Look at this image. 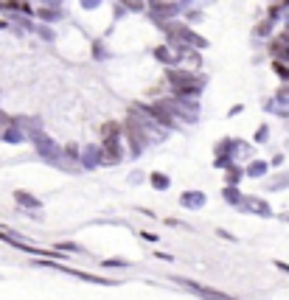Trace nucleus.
Instances as JSON below:
<instances>
[{
    "label": "nucleus",
    "instance_id": "423d86ee",
    "mask_svg": "<svg viewBox=\"0 0 289 300\" xmlns=\"http://www.w3.org/2000/svg\"><path fill=\"white\" fill-rule=\"evenodd\" d=\"M99 160H104V155H101L96 146H87V149H84V166L93 168L96 163H99Z\"/></svg>",
    "mask_w": 289,
    "mask_h": 300
},
{
    "label": "nucleus",
    "instance_id": "4468645a",
    "mask_svg": "<svg viewBox=\"0 0 289 300\" xmlns=\"http://www.w3.org/2000/svg\"><path fill=\"white\" fill-rule=\"evenodd\" d=\"M40 14H42L45 20H54V17H56V11H54V9H42Z\"/></svg>",
    "mask_w": 289,
    "mask_h": 300
},
{
    "label": "nucleus",
    "instance_id": "dca6fc26",
    "mask_svg": "<svg viewBox=\"0 0 289 300\" xmlns=\"http://www.w3.org/2000/svg\"><path fill=\"white\" fill-rule=\"evenodd\" d=\"M82 3H84L87 9H96V6H101V0H82Z\"/></svg>",
    "mask_w": 289,
    "mask_h": 300
},
{
    "label": "nucleus",
    "instance_id": "ddd939ff",
    "mask_svg": "<svg viewBox=\"0 0 289 300\" xmlns=\"http://www.w3.org/2000/svg\"><path fill=\"white\" fill-rule=\"evenodd\" d=\"M287 182H289V174H281V177L272 180V185H269V188H284Z\"/></svg>",
    "mask_w": 289,
    "mask_h": 300
},
{
    "label": "nucleus",
    "instance_id": "6e6552de",
    "mask_svg": "<svg viewBox=\"0 0 289 300\" xmlns=\"http://www.w3.org/2000/svg\"><path fill=\"white\" fill-rule=\"evenodd\" d=\"M149 180H152V185H155L157 191H166L168 188V177H166V174H160V171H155Z\"/></svg>",
    "mask_w": 289,
    "mask_h": 300
},
{
    "label": "nucleus",
    "instance_id": "9d476101",
    "mask_svg": "<svg viewBox=\"0 0 289 300\" xmlns=\"http://www.w3.org/2000/svg\"><path fill=\"white\" fill-rule=\"evenodd\" d=\"M264 171H267L264 163H250V168H247V174H250V177H261Z\"/></svg>",
    "mask_w": 289,
    "mask_h": 300
},
{
    "label": "nucleus",
    "instance_id": "39448f33",
    "mask_svg": "<svg viewBox=\"0 0 289 300\" xmlns=\"http://www.w3.org/2000/svg\"><path fill=\"white\" fill-rule=\"evenodd\" d=\"M14 200L20 202L22 208H42V202L37 200L34 194H28V191H14Z\"/></svg>",
    "mask_w": 289,
    "mask_h": 300
},
{
    "label": "nucleus",
    "instance_id": "9b49d317",
    "mask_svg": "<svg viewBox=\"0 0 289 300\" xmlns=\"http://www.w3.org/2000/svg\"><path fill=\"white\" fill-rule=\"evenodd\" d=\"M56 250H67V253H82V247L73 244V241H59V244H56Z\"/></svg>",
    "mask_w": 289,
    "mask_h": 300
},
{
    "label": "nucleus",
    "instance_id": "a211bd4d",
    "mask_svg": "<svg viewBox=\"0 0 289 300\" xmlns=\"http://www.w3.org/2000/svg\"><path fill=\"white\" fill-rule=\"evenodd\" d=\"M275 267L284 269V272H289V264H284V261H275Z\"/></svg>",
    "mask_w": 289,
    "mask_h": 300
},
{
    "label": "nucleus",
    "instance_id": "20e7f679",
    "mask_svg": "<svg viewBox=\"0 0 289 300\" xmlns=\"http://www.w3.org/2000/svg\"><path fill=\"white\" fill-rule=\"evenodd\" d=\"M180 202H183V208H194V211H200L202 205H205V194H202V191H186V194L180 197Z\"/></svg>",
    "mask_w": 289,
    "mask_h": 300
},
{
    "label": "nucleus",
    "instance_id": "2eb2a0df",
    "mask_svg": "<svg viewBox=\"0 0 289 300\" xmlns=\"http://www.w3.org/2000/svg\"><path fill=\"white\" fill-rule=\"evenodd\" d=\"M124 3H126L129 9H144V3H141V0H124Z\"/></svg>",
    "mask_w": 289,
    "mask_h": 300
},
{
    "label": "nucleus",
    "instance_id": "0eeeda50",
    "mask_svg": "<svg viewBox=\"0 0 289 300\" xmlns=\"http://www.w3.org/2000/svg\"><path fill=\"white\" fill-rule=\"evenodd\" d=\"M222 197L230 202V205H242V200H245V197L239 194V188H236V185H227V188L222 191Z\"/></svg>",
    "mask_w": 289,
    "mask_h": 300
},
{
    "label": "nucleus",
    "instance_id": "f3484780",
    "mask_svg": "<svg viewBox=\"0 0 289 300\" xmlns=\"http://www.w3.org/2000/svg\"><path fill=\"white\" fill-rule=\"evenodd\" d=\"M141 236H144V239H149V241H157L155 233H146V230H141Z\"/></svg>",
    "mask_w": 289,
    "mask_h": 300
},
{
    "label": "nucleus",
    "instance_id": "f8f14e48",
    "mask_svg": "<svg viewBox=\"0 0 289 300\" xmlns=\"http://www.w3.org/2000/svg\"><path fill=\"white\" fill-rule=\"evenodd\" d=\"M104 267H118V269H124V267H129V264H126L124 258H107V261H104Z\"/></svg>",
    "mask_w": 289,
    "mask_h": 300
},
{
    "label": "nucleus",
    "instance_id": "f257e3e1",
    "mask_svg": "<svg viewBox=\"0 0 289 300\" xmlns=\"http://www.w3.org/2000/svg\"><path fill=\"white\" fill-rule=\"evenodd\" d=\"M174 280H177V283H183L186 289L202 295L205 300H233L230 295H225V292H219V289H211V286H202V283H197V280H186V278H177V275H174Z\"/></svg>",
    "mask_w": 289,
    "mask_h": 300
},
{
    "label": "nucleus",
    "instance_id": "1a4fd4ad",
    "mask_svg": "<svg viewBox=\"0 0 289 300\" xmlns=\"http://www.w3.org/2000/svg\"><path fill=\"white\" fill-rule=\"evenodd\" d=\"M239 177H242V171L230 163V166H227V185H236V182H239Z\"/></svg>",
    "mask_w": 289,
    "mask_h": 300
},
{
    "label": "nucleus",
    "instance_id": "7ed1b4c3",
    "mask_svg": "<svg viewBox=\"0 0 289 300\" xmlns=\"http://www.w3.org/2000/svg\"><path fill=\"white\" fill-rule=\"evenodd\" d=\"M126 132H129V138H132V152L141 155V149H144V129H138V121H135V118L126 121Z\"/></svg>",
    "mask_w": 289,
    "mask_h": 300
},
{
    "label": "nucleus",
    "instance_id": "f03ea898",
    "mask_svg": "<svg viewBox=\"0 0 289 300\" xmlns=\"http://www.w3.org/2000/svg\"><path fill=\"white\" fill-rule=\"evenodd\" d=\"M242 211H253V213H261V216H272L267 202L256 200V197H245V200H242Z\"/></svg>",
    "mask_w": 289,
    "mask_h": 300
}]
</instances>
